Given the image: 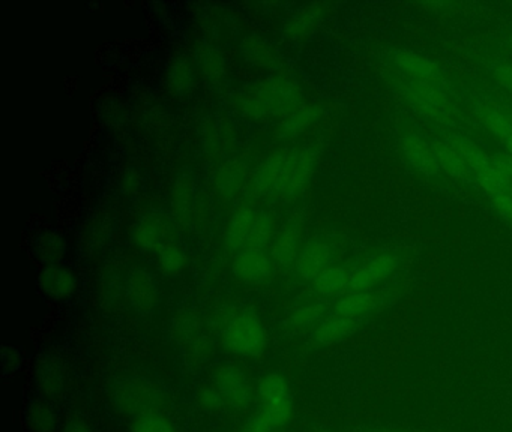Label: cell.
I'll return each mask as SVG.
<instances>
[{
    "instance_id": "obj_1",
    "label": "cell",
    "mask_w": 512,
    "mask_h": 432,
    "mask_svg": "<svg viewBox=\"0 0 512 432\" xmlns=\"http://www.w3.org/2000/svg\"><path fill=\"white\" fill-rule=\"evenodd\" d=\"M302 92L296 81L269 77L245 87L238 95V108L251 119L290 116L301 104Z\"/></svg>"
},
{
    "instance_id": "obj_2",
    "label": "cell",
    "mask_w": 512,
    "mask_h": 432,
    "mask_svg": "<svg viewBox=\"0 0 512 432\" xmlns=\"http://www.w3.org/2000/svg\"><path fill=\"white\" fill-rule=\"evenodd\" d=\"M110 399L119 413L133 419L163 414L170 405L169 390L146 377L122 378L113 386Z\"/></svg>"
},
{
    "instance_id": "obj_3",
    "label": "cell",
    "mask_w": 512,
    "mask_h": 432,
    "mask_svg": "<svg viewBox=\"0 0 512 432\" xmlns=\"http://www.w3.org/2000/svg\"><path fill=\"white\" fill-rule=\"evenodd\" d=\"M398 87L404 99L425 119L440 125H448L454 120V105L445 92V87L422 83L412 78L398 81Z\"/></svg>"
},
{
    "instance_id": "obj_4",
    "label": "cell",
    "mask_w": 512,
    "mask_h": 432,
    "mask_svg": "<svg viewBox=\"0 0 512 432\" xmlns=\"http://www.w3.org/2000/svg\"><path fill=\"white\" fill-rule=\"evenodd\" d=\"M223 341L233 354L254 357L265 351L268 335L262 320L254 312H242L224 330Z\"/></svg>"
},
{
    "instance_id": "obj_5",
    "label": "cell",
    "mask_w": 512,
    "mask_h": 432,
    "mask_svg": "<svg viewBox=\"0 0 512 432\" xmlns=\"http://www.w3.org/2000/svg\"><path fill=\"white\" fill-rule=\"evenodd\" d=\"M259 395L262 399V413L268 417L274 428L289 422L293 414V399L289 383L280 372H271L260 381Z\"/></svg>"
},
{
    "instance_id": "obj_6",
    "label": "cell",
    "mask_w": 512,
    "mask_h": 432,
    "mask_svg": "<svg viewBox=\"0 0 512 432\" xmlns=\"http://www.w3.org/2000/svg\"><path fill=\"white\" fill-rule=\"evenodd\" d=\"M316 155L311 150H290L284 156L275 194L293 195L305 188L313 177Z\"/></svg>"
},
{
    "instance_id": "obj_7",
    "label": "cell",
    "mask_w": 512,
    "mask_h": 432,
    "mask_svg": "<svg viewBox=\"0 0 512 432\" xmlns=\"http://www.w3.org/2000/svg\"><path fill=\"white\" fill-rule=\"evenodd\" d=\"M403 258L395 252H383V254L374 255L365 263L359 264L352 272L350 278L349 293L355 291H371L379 287L386 279L391 278L398 267L401 266Z\"/></svg>"
},
{
    "instance_id": "obj_8",
    "label": "cell",
    "mask_w": 512,
    "mask_h": 432,
    "mask_svg": "<svg viewBox=\"0 0 512 432\" xmlns=\"http://www.w3.org/2000/svg\"><path fill=\"white\" fill-rule=\"evenodd\" d=\"M212 384L223 396L227 407L244 410L251 401V386L247 375L235 365H220L212 372Z\"/></svg>"
},
{
    "instance_id": "obj_9",
    "label": "cell",
    "mask_w": 512,
    "mask_h": 432,
    "mask_svg": "<svg viewBox=\"0 0 512 432\" xmlns=\"http://www.w3.org/2000/svg\"><path fill=\"white\" fill-rule=\"evenodd\" d=\"M473 113L479 122L499 138L500 143L512 153V119L505 105L499 104L488 96L473 101Z\"/></svg>"
},
{
    "instance_id": "obj_10",
    "label": "cell",
    "mask_w": 512,
    "mask_h": 432,
    "mask_svg": "<svg viewBox=\"0 0 512 432\" xmlns=\"http://www.w3.org/2000/svg\"><path fill=\"white\" fill-rule=\"evenodd\" d=\"M392 62L407 78L445 87V77L439 66L422 54L409 50L395 51L392 54Z\"/></svg>"
},
{
    "instance_id": "obj_11",
    "label": "cell",
    "mask_w": 512,
    "mask_h": 432,
    "mask_svg": "<svg viewBox=\"0 0 512 432\" xmlns=\"http://www.w3.org/2000/svg\"><path fill=\"white\" fill-rule=\"evenodd\" d=\"M172 222L163 213H149L137 222L133 240L143 251H158L161 246L170 243Z\"/></svg>"
},
{
    "instance_id": "obj_12",
    "label": "cell",
    "mask_w": 512,
    "mask_h": 432,
    "mask_svg": "<svg viewBox=\"0 0 512 432\" xmlns=\"http://www.w3.org/2000/svg\"><path fill=\"white\" fill-rule=\"evenodd\" d=\"M127 297L130 305L139 314L145 315L154 311L158 303V287L151 273L143 269L128 273Z\"/></svg>"
},
{
    "instance_id": "obj_13",
    "label": "cell",
    "mask_w": 512,
    "mask_h": 432,
    "mask_svg": "<svg viewBox=\"0 0 512 432\" xmlns=\"http://www.w3.org/2000/svg\"><path fill=\"white\" fill-rule=\"evenodd\" d=\"M233 275L245 284H263L272 275V264L262 249H247L233 261Z\"/></svg>"
},
{
    "instance_id": "obj_14",
    "label": "cell",
    "mask_w": 512,
    "mask_h": 432,
    "mask_svg": "<svg viewBox=\"0 0 512 432\" xmlns=\"http://www.w3.org/2000/svg\"><path fill=\"white\" fill-rule=\"evenodd\" d=\"M386 297L377 291H355V293H347L335 303L332 312L344 317L362 320L367 315L376 312L385 302Z\"/></svg>"
},
{
    "instance_id": "obj_15",
    "label": "cell",
    "mask_w": 512,
    "mask_h": 432,
    "mask_svg": "<svg viewBox=\"0 0 512 432\" xmlns=\"http://www.w3.org/2000/svg\"><path fill=\"white\" fill-rule=\"evenodd\" d=\"M401 149L413 168L425 176L439 173L440 167L434 155L433 147L424 138L416 134H406L401 138Z\"/></svg>"
},
{
    "instance_id": "obj_16",
    "label": "cell",
    "mask_w": 512,
    "mask_h": 432,
    "mask_svg": "<svg viewBox=\"0 0 512 432\" xmlns=\"http://www.w3.org/2000/svg\"><path fill=\"white\" fill-rule=\"evenodd\" d=\"M41 291L53 300H65L73 296L77 278L70 269L62 266L44 267L38 278Z\"/></svg>"
},
{
    "instance_id": "obj_17",
    "label": "cell",
    "mask_w": 512,
    "mask_h": 432,
    "mask_svg": "<svg viewBox=\"0 0 512 432\" xmlns=\"http://www.w3.org/2000/svg\"><path fill=\"white\" fill-rule=\"evenodd\" d=\"M332 260V249L325 242H311L299 252L295 266L305 281H314L323 270L328 269Z\"/></svg>"
},
{
    "instance_id": "obj_18",
    "label": "cell",
    "mask_w": 512,
    "mask_h": 432,
    "mask_svg": "<svg viewBox=\"0 0 512 432\" xmlns=\"http://www.w3.org/2000/svg\"><path fill=\"white\" fill-rule=\"evenodd\" d=\"M359 324H361V320L331 312L314 329V341L322 345L337 344V342L344 341V339L352 336L358 330Z\"/></svg>"
},
{
    "instance_id": "obj_19",
    "label": "cell",
    "mask_w": 512,
    "mask_h": 432,
    "mask_svg": "<svg viewBox=\"0 0 512 432\" xmlns=\"http://www.w3.org/2000/svg\"><path fill=\"white\" fill-rule=\"evenodd\" d=\"M431 147H433L434 155H436L437 162H439L440 170L448 173L449 176L454 177L455 180H460L464 183H472L475 180V174H473L472 168L469 167L463 156L449 146L446 141L434 140L430 141Z\"/></svg>"
},
{
    "instance_id": "obj_20",
    "label": "cell",
    "mask_w": 512,
    "mask_h": 432,
    "mask_svg": "<svg viewBox=\"0 0 512 432\" xmlns=\"http://www.w3.org/2000/svg\"><path fill=\"white\" fill-rule=\"evenodd\" d=\"M353 270L344 266H329L314 279V290L322 297H337L349 293Z\"/></svg>"
},
{
    "instance_id": "obj_21",
    "label": "cell",
    "mask_w": 512,
    "mask_h": 432,
    "mask_svg": "<svg viewBox=\"0 0 512 432\" xmlns=\"http://www.w3.org/2000/svg\"><path fill=\"white\" fill-rule=\"evenodd\" d=\"M239 50L245 62L260 68H271L278 62V53L274 45L257 35L247 36Z\"/></svg>"
},
{
    "instance_id": "obj_22",
    "label": "cell",
    "mask_w": 512,
    "mask_h": 432,
    "mask_svg": "<svg viewBox=\"0 0 512 432\" xmlns=\"http://www.w3.org/2000/svg\"><path fill=\"white\" fill-rule=\"evenodd\" d=\"M67 243L56 231H46L35 239L34 252L44 267L59 266L64 260Z\"/></svg>"
},
{
    "instance_id": "obj_23",
    "label": "cell",
    "mask_w": 512,
    "mask_h": 432,
    "mask_svg": "<svg viewBox=\"0 0 512 432\" xmlns=\"http://www.w3.org/2000/svg\"><path fill=\"white\" fill-rule=\"evenodd\" d=\"M25 419L31 432H55L58 428V416L44 399H32L26 405Z\"/></svg>"
},
{
    "instance_id": "obj_24",
    "label": "cell",
    "mask_w": 512,
    "mask_h": 432,
    "mask_svg": "<svg viewBox=\"0 0 512 432\" xmlns=\"http://www.w3.org/2000/svg\"><path fill=\"white\" fill-rule=\"evenodd\" d=\"M247 180V167L239 161H229L218 170L215 186L223 197L232 198Z\"/></svg>"
},
{
    "instance_id": "obj_25",
    "label": "cell",
    "mask_w": 512,
    "mask_h": 432,
    "mask_svg": "<svg viewBox=\"0 0 512 432\" xmlns=\"http://www.w3.org/2000/svg\"><path fill=\"white\" fill-rule=\"evenodd\" d=\"M254 218H256V212L250 207H242L232 216L226 233V243L230 249H239L247 245Z\"/></svg>"
},
{
    "instance_id": "obj_26",
    "label": "cell",
    "mask_w": 512,
    "mask_h": 432,
    "mask_svg": "<svg viewBox=\"0 0 512 432\" xmlns=\"http://www.w3.org/2000/svg\"><path fill=\"white\" fill-rule=\"evenodd\" d=\"M194 192H196V182L191 174H181L176 180L172 189V206L176 218H187L193 209Z\"/></svg>"
},
{
    "instance_id": "obj_27",
    "label": "cell",
    "mask_w": 512,
    "mask_h": 432,
    "mask_svg": "<svg viewBox=\"0 0 512 432\" xmlns=\"http://www.w3.org/2000/svg\"><path fill=\"white\" fill-rule=\"evenodd\" d=\"M284 156H286V152L274 153L257 168L253 179L254 188L257 191L262 192V194L275 191V185H277L281 167H283Z\"/></svg>"
},
{
    "instance_id": "obj_28",
    "label": "cell",
    "mask_w": 512,
    "mask_h": 432,
    "mask_svg": "<svg viewBox=\"0 0 512 432\" xmlns=\"http://www.w3.org/2000/svg\"><path fill=\"white\" fill-rule=\"evenodd\" d=\"M35 381L44 395L56 396L64 390L65 374L55 360H44L35 372Z\"/></svg>"
},
{
    "instance_id": "obj_29",
    "label": "cell",
    "mask_w": 512,
    "mask_h": 432,
    "mask_svg": "<svg viewBox=\"0 0 512 432\" xmlns=\"http://www.w3.org/2000/svg\"><path fill=\"white\" fill-rule=\"evenodd\" d=\"M319 105H308V107L299 108L295 113L290 114L280 126V134L283 137H293L299 132L305 131L308 126L313 125L320 117Z\"/></svg>"
},
{
    "instance_id": "obj_30",
    "label": "cell",
    "mask_w": 512,
    "mask_h": 432,
    "mask_svg": "<svg viewBox=\"0 0 512 432\" xmlns=\"http://www.w3.org/2000/svg\"><path fill=\"white\" fill-rule=\"evenodd\" d=\"M272 255H274L275 261L281 266L287 267L292 266L296 263L299 255V234L298 231L286 230L277 242H275L274 248H272Z\"/></svg>"
},
{
    "instance_id": "obj_31",
    "label": "cell",
    "mask_w": 512,
    "mask_h": 432,
    "mask_svg": "<svg viewBox=\"0 0 512 432\" xmlns=\"http://www.w3.org/2000/svg\"><path fill=\"white\" fill-rule=\"evenodd\" d=\"M157 252L161 269L169 275H176L187 266V255L176 243H167V245L161 246Z\"/></svg>"
},
{
    "instance_id": "obj_32",
    "label": "cell",
    "mask_w": 512,
    "mask_h": 432,
    "mask_svg": "<svg viewBox=\"0 0 512 432\" xmlns=\"http://www.w3.org/2000/svg\"><path fill=\"white\" fill-rule=\"evenodd\" d=\"M274 221L268 212L256 213L253 228L247 240V249H262L271 240Z\"/></svg>"
},
{
    "instance_id": "obj_33",
    "label": "cell",
    "mask_w": 512,
    "mask_h": 432,
    "mask_svg": "<svg viewBox=\"0 0 512 432\" xmlns=\"http://www.w3.org/2000/svg\"><path fill=\"white\" fill-rule=\"evenodd\" d=\"M194 75L190 63L185 59H178L170 65L169 84L178 95H184L193 87Z\"/></svg>"
},
{
    "instance_id": "obj_34",
    "label": "cell",
    "mask_w": 512,
    "mask_h": 432,
    "mask_svg": "<svg viewBox=\"0 0 512 432\" xmlns=\"http://www.w3.org/2000/svg\"><path fill=\"white\" fill-rule=\"evenodd\" d=\"M200 66H202L203 75L208 80L218 81L226 72V63L223 56L214 48L206 47L200 50Z\"/></svg>"
},
{
    "instance_id": "obj_35",
    "label": "cell",
    "mask_w": 512,
    "mask_h": 432,
    "mask_svg": "<svg viewBox=\"0 0 512 432\" xmlns=\"http://www.w3.org/2000/svg\"><path fill=\"white\" fill-rule=\"evenodd\" d=\"M131 432H176V428L164 414H152L134 419Z\"/></svg>"
},
{
    "instance_id": "obj_36",
    "label": "cell",
    "mask_w": 512,
    "mask_h": 432,
    "mask_svg": "<svg viewBox=\"0 0 512 432\" xmlns=\"http://www.w3.org/2000/svg\"><path fill=\"white\" fill-rule=\"evenodd\" d=\"M197 402L200 407L209 413H220L224 408L227 407L224 402L223 396L220 395L214 384H203L199 390H197Z\"/></svg>"
},
{
    "instance_id": "obj_37",
    "label": "cell",
    "mask_w": 512,
    "mask_h": 432,
    "mask_svg": "<svg viewBox=\"0 0 512 432\" xmlns=\"http://www.w3.org/2000/svg\"><path fill=\"white\" fill-rule=\"evenodd\" d=\"M326 311H328L326 303H311V305L304 306V308H299L290 320L298 327L310 326V324L317 323V321L320 323Z\"/></svg>"
},
{
    "instance_id": "obj_38",
    "label": "cell",
    "mask_w": 512,
    "mask_h": 432,
    "mask_svg": "<svg viewBox=\"0 0 512 432\" xmlns=\"http://www.w3.org/2000/svg\"><path fill=\"white\" fill-rule=\"evenodd\" d=\"M0 363L5 374L13 375L19 371L22 366V353L16 347H2V354H0Z\"/></svg>"
},
{
    "instance_id": "obj_39",
    "label": "cell",
    "mask_w": 512,
    "mask_h": 432,
    "mask_svg": "<svg viewBox=\"0 0 512 432\" xmlns=\"http://www.w3.org/2000/svg\"><path fill=\"white\" fill-rule=\"evenodd\" d=\"M490 200L493 203L494 209L502 215V218H505L506 221L512 224V188L505 192V194L491 197Z\"/></svg>"
},
{
    "instance_id": "obj_40",
    "label": "cell",
    "mask_w": 512,
    "mask_h": 432,
    "mask_svg": "<svg viewBox=\"0 0 512 432\" xmlns=\"http://www.w3.org/2000/svg\"><path fill=\"white\" fill-rule=\"evenodd\" d=\"M491 74L500 86L512 93V63H496L491 68Z\"/></svg>"
},
{
    "instance_id": "obj_41",
    "label": "cell",
    "mask_w": 512,
    "mask_h": 432,
    "mask_svg": "<svg viewBox=\"0 0 512 432\" xmlns=\"http://www.w3.org/2000/svg\"><path fill=\"white\" fill-rule=\"evenodd\" d=\"M274 431V425L269 422L268 417L259 411V413L253 414L250 419L245 423L244 431L242 432H272Z\"/></svg>"
},
{
    "instance_id": "obj_42",
    "label": "cell",
    "mask_w": 512,
    "mask_h": 432,
    "mask_svg": "<svg viewBox=\"0 0 512 432\" xmlns=\"http://www.w3.org/2000/svg\"><path fill=\"white\" fill-rule=\"evenodd\" d=\"M64 432H92V429L82 420H71L65 425Z\"/></svg>"
},
{
    "instance_id": "obj_43",
    "label": "cell",
    "mask_w": 512,
    "mask_h": 432,
    "mask_svg": "<svg viewBox=\"0 0 512 432\" xmlns=\"http://www.w3.org/2000/svg\"><path fill=\"white\" fill-rule=\"evenodd\" d=\"M376 432H406V431H395V429H379Z\"/></svg>"
},
{
    "instance_id": "obj_44",
    "label": "cell",
    "mask_w": 512,
    "mask_h": 432,
    "mask_svg": "<svg viewBox=\"0 0 512 432\" xmlns=\"http://www.w3.org/2000/svg\"><path fill=\"white\" fill-rule=\"evenodd\" d=\"M511 45H512V39H511Z\"/></svg>"
}]
</instances>
